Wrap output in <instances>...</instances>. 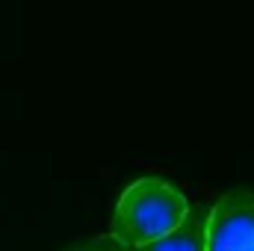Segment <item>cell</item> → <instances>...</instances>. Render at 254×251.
Returning a JSON list of instances; mask_svg holds the SVG:
<instances>
[{"mask_svg":"<svg viewBox=\"0 0 254 251\" xmlns=\"http://www.w3.org/2000/svg\"><path fill=\"white\" fill-rule=\"evenodd\" d=\"M190 207L192 204L187 201V195L172 184L160 178H139L119 198L110 222V234L133 251L172 234L187 219Z\"/></svg>","mask_w":254,"mask_h":251,"instance_id":"obj_1","label":"cell"},{"mask_svg":"<svg viewBox=\"0 0 254 251\" xmlns=\"http://www.w3.org/2000/svg\"><path fill=\"white\" fill-rule=\"evenodd\" d=\"M207 251H254V192L231 189L210 207Z\"/></svg>","mask_w":254,"mask_h":251,"instance_id":"obj_2","label":"cell"},{"mask_svg":"<svg viewBox=\"0 0 254 251\" xmlns=\"http://www.w3.org/2000/svg\"><path fill=\"white\" fill-rule=\"evenodd\" d=\"M207 219H210V207H190L187 219L172 234L133 251H207Z\"/></svg>","mask_w":254,"mask_h":251,"instance_id":"obj_3","label":"cell"},{"mask_svg":"<svg viewBox=\"0 0 254 251\" xmlns=\"http://www.w3.org/2000/svg\"><path fill=\"white\" fill-rule=\"evenodd\" d=\"M65 251H130V249L122 246L113 234H107V237H89V240H80V243L68 246Z\"/></svg>","mask_w":254,"mask_h":251,"instance_id":"obj_4","label":"cell"}]
</instances>
